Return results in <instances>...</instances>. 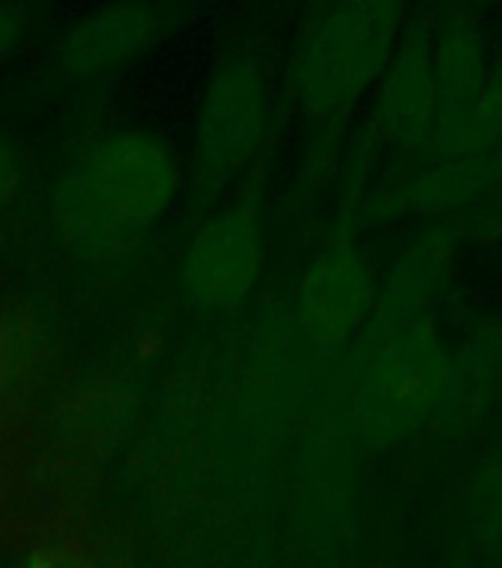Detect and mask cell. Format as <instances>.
Here are the masks:
<instances>
[{"mask_svg":"<svg viewBox=\"0 0 502 568\" xmlns=\"http://www.w3.org/2000/svg\"><path fill=\"white\" fill-rule=\"evenodd\" d=\"M408 16V0H310L293 53V83L305 113L335 122L376 92Z\"/></svg>","mask_w":502,"mask_h":568,"instance_id":"obj_2","label":"cell"},{"mask_svg":"<svg viewBox=\"0 0 502 568\" xmlns=\"http://www.w3.org/2000/svg\"><path fill=\"white\" fill-rule=\"evenodd\" d=\"M441 0H420L408 16L397 57L376 89L372 122L390 142L417 149L434 142L438 92H434V21Z\"/></svg>","mask_w":502,"mask_h":568,"instance_id":"obj_9","label":"cell"},{"mask_svg":"<svg viewBox=\"0 0 502 568\" xmlns=\"http://www.w3.org/2000/svg\"><path fill=\"white\" fill-rule=\"evenodd\" d=\"M269 119L273 95L266 65L260 53L243 42L213 69L195 110L186 193L198 211H207L252 166Z\"/></svg>","mask_w":502,"mask_h":568,"instance_id":"obj_3","label":"cell"},{"mask_svg":"<svg viewBox=\"0 0 502 568\" xmlns=\"http://www.w3.org/2000/svg\"><path fill=\"white\" fill-rule=\"evenodd\" d=\"M491 57L477 0H441L434 21V145L450 154L485 151L482 115L491 87Z\"/></svg>","mask_w":502,"mask_h":568,"instance_id":"obj_6","label":"cell"},{"mask_svg":"<svg viewBox=\"0 0 502 568\" xmlns=\"http://www.w3.org/2000/svg\"><path fill=\"white\" fill-rule=\"evenodd\" d=\"M27 166L21 158V149L16 145L12 136L0 131V207H7L18 199L21 186H24Z\"/></svg>","mask_w":502,"mask_h":568,"instance_id":"obj_13","label":"cell"},{"mask_svg":"<svg viewBox=\"0 0 502 568\" xmlns=\"http://www.w3.org/2000/svg\"><path fill=\"white\" fill-rule=\"evenodd\" d=\"M452 355L429 317L406 326L372 349L355 388V420L372 442H397L438 415Z\"/></svg>","mask_w":502,"mask_h":568,"instance_id":"obj_5","label":"cell"},{"mask_svg":"<svg viewBox=\"0 0 502 568\" xmlns=\"http://www.w3.org/2000/svg\"><path fill=\"white\" fill-rule=\"evenodd\" d=\"M35 355L33 328L18 317L0 314V394L16 385Z\"/></svg>","mask_w":502,"mask_h":568,"instance_id":"obj_12","label":"cell"},{"mask_svg":"<svg viewBox=\"0 0 502 568\" xmlns=\"http://www.w3.org/2000/svg\"><path fill=\"white\" fill-rule=\"evenodd\" d=\"M266 273V225L257 204L234 202L195 229L181 261V287L189 305L225 314L252 300Z\"/></svg>","mask_w":502,"mask_h":568,"instance_id":"obj_7","label":"cell"},{"mask_svg":"<svg viewBox=\"0 0 502 568\" xmlns=\"http://www.w3.org/2000/svg\"><path fill=\"white\" fill-rule=\"evenodd\" d=\"M0 248H3V237H0Z\"/></svg>","mask_w":502,"mask_h":568,"instance_id":"obj_14","label":"cell"},{"mask_svg":"<svg viewBox=\"0 0 502 568\" xmlns=\"http://www.w3.org/2000/svg\"><path fill=\"white\" fill-rule=\"evenodd\" d=\"M53 0H0V62L12 60L51 16Z\"/></svg>","mask_w":502,"mask_h":568,"instance_id":"obj_11","label":"cell"},{"mask_svg":"<svg viewBox=\"0 0 502 568\" xmlns=\"http://www.w3.org/2000/svg\"><path fill=\"white\" fill-rule=\"evenodd\" d=\"M213 0H104L65 27L48 57L60 87H92L122 74L193 24Z\"/></svg>","mask_w":502,"mask_h":568,"instance_id":"obj_4","label":"cell"},{"mask_svg":"<svg viewBox=\"0 0 502 568\" xmlns=\"http://www.w3.org/2000/svg\"><path fill=\"white\" fill-rule=\"evenodd\" d=\"M379 302V278L352 237L331 240L299 278V326L319 349H337L367 328Z\"/></svg>","mask_w":502,"mask_h":568,"instance_id":"obj_8","label":"cell"},{"mask_svg":"<svg viewBox=\"0 0 502 568\" xmlns=\"http://www.w3.org/2000/svg\"><path fill=\"white\" fill-rule=\"evenodd\" d=\"M186 193V163L168 136L119 128L98 136L60 175L51 225L83 261L131 255Z\"/></svg>","mask_w":502,"mask_h":568,"instance_id":"obj_1","label":"cell"},{"mask_svg":"<svg viewBox=\"0 0 502 568\" xmlns=\"http://www.w3.org/2000/svg\"><path fill=\"white\" fill-rule=\"evenodd\" d=\"M450 257L452 240L443 231L423 234L399 255L385 287H379L376 311H372L370 323L363 328V332H370L372 344L388 341V337H393L397 332H402V328L423 317L426 300H432V291L441 282Z\"/></svg>","mask_w":502,"mask_h":568,"instance_id":"obj_10","label":"cell"}]
</instances>
